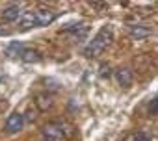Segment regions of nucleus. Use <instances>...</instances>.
I'll return each instance as SVG.
<instances>
[{
    "mask_svg": "<svg viewBox=\"0 0 158 141\" xmlns=\"http://www.w3.org/2000/svg\"><path fill=\"white\" fill-rule=\"evenodd\" d=\"M112 30L108 28V26H104L91 41H89V45L84 48V56L86 58H97L99 54H102L104 50H106V46L112 43Z\"/></svg>",
    "mask_w": 158,
    "mask_h": 141,
    "instance_id": "nucleus-1",
    "label": "nucleus"
},
{
    "mask_svg": "<svg viewBox=\"0 0 158 141\" xmlns=\"http://www.w3.org/2000/svg\"><path fill=\"white\" fill-rule=\"evenodd\" d=\"M65 128L67 124L63 123H48L43 128V139L45 141H63L67 135H71Z\"/></svg>",
    "mask_w": 158,
    "mask_h": 141,
    "instance_id": "nucleus-2",
    "label": "nucleus"
},
{
    "mask_svg": "<svg viewBox=\"0 0 158 141\" xmlns=\"http://www.w3.org/2000/svg\"><path fill=\"white\" fill-rule=\"evenodd\" d=\"M34 19H35V26H48L50 22H54L56 13L52 10L39 8V10H34Z\"/></svg>",
    "mask_w": 158,
    "mask_h": 141,
    "instance_id": "nucleus-3",
    "label": "nucleus"
},
{
    "mask_svg": "<svg viewBox=\"0 0 158 141\" xmlns=\"http://www.w3.org/2000/svg\"><path fill=\"white\" fill-rule=\"evenodd\" d=\"M24 126V115L23 113H11L6 121V132L8 134H15V132H21Z\"/></svg>",
    "mask_w": 158,
    "mask_h": 141,
    "instance_id": "nucleus-4",
    "label": "nucleus"
},
{
    "mask_svg": "<svg viewBox=\"0 0 158 141\" xmlns=\"http://www.w3.org/2000/svg\"><path fill=\"white\" fill-rule=\"evenodd\" d=\"M21 15H23L21 6H19V4H11V6H8V8L2 11V21H4V22H15L17 19H21Z\"/></svg>",
    "mask_w": 158,
    "mask_h": 141,
    "instance_id": "nucleus-5",
    "label": "nucleus"
},
{
    "mask_svg": "<svg viewBox=\"0 0 158 141\" xmlns=\"http://www.w3.org/2000/svg\"><path fill=\"white\" fill-rule=\"evenodd\" d=\"M115 80L121 87H130L132 86V70L123 67V69H117L115 70Z\"/></svg>",
    "mask_w": 158,
    "mask_h": 141,
    "instance_id": "nucleus-6",
    "label": "nucleus"
},
{
    "mask_svg": "<svg viewBox=\"0 0 158 141\" xmlns=\"http://www.w3.org/2000/svg\"><path fill=\"white\" fill-rule=\"evenodd\" d=\"M149 35H151V28L145 24H136L130 28V37H134V39H145Z\"/></svg>",
    "mask_w": 158,
    "mask_h": 141,
    "instance_id": "nucleus-7",
    "label": "nucleus"
},
{
    "mask_svg": "<svg viewBox=\"0 0 158 141\" xmlns=\"http://www.w3.org/2000/svg\"><path fill=\"white\" fill-rule=\"evenodd\" d=\"M21 59L24 63H37V61H41V54L34 48H24V52L21 54Z\"/></svg>",
    "mask_w": 158,
    "mask_h": 141,
    "instance_id": "nucleus-8",
    "label": "nucleus"
},
{
    "mask_svg": "<svg viewBox=\"0 0 158 141\" xmlns=\"http://www.w3.org/2000/svg\"><path fill=\"white\" fill-rule=\"evenodd\" d=\"M23 52H24V46H23V43H21V41H11V43H10V46L6 48V54H8V56H11V58L21 56Z\"/></svg>",
    "mask_w": 158,
    "mask_h": 141,
    "instance_id": "nucleus-9",
    "label": "nucleus"
},
{
    "mask_svg": "<svg viewBox=\"0 0 158 141\" xmlns=\"http://www.w3.org/2000/svg\"><path fill=\"white\" fill-rule=\"evenodd\" d=\"M35 106H37L41 111H47V110L52 106L50 95H37V97H35Z\"/></svg>",
    "mask_w": 158,
    "mask_h": 141,
    "instance_id": "nucleus-10",
    "label": "nucleus"
},
{
    "mask_svg": "<svg viewBox=\"0 0 158 141\" xmlns=\"http://www.w3.org/2000/svg\"><path fill=\"white\" fill-rule=\"evenodd\" d=\"M35 26V19H34V11H26L21 19V30H28Z\"/></svg>",
    "mask_w": 158,
    "mask_h": 141,
    "instance_id": "nucleus-11",
    "label": "nucleus"
},
{
    "mask_svg": "<svg viewBox=\"0 0 158 141\" xmlns=\"http://www.w3.org/2000/svg\"><path fill=\"white\" fill-rule=\"evenodd\" d=\"M65 32H73L76 37H82V35L88 32V26H86L84 22H80V24H69V26L65 28Z\"/></svg>",
    "mask_w": 158,
    "mask_h": 141,
    "instance_id": "nucleus-12",
    "label": "nucleus"
},
{
    "mask_svg": "<svg viewBox=\"0 0 158 141\" xmlns=\"http://www.w3.org/2000/svg\"><path fill=\"white\" fill-rule=\"evenodd\" d=\"M132 141H151V135L145 134V132H138L132 135Z\"/></svg>",
    "mask_w": 158,
    "mask_h": 141,
    "instance_id": "nucleus-13",
    "label": "nucleus"
},
{
    "mask_svg": "<svg viewBox=\"0 0 158 141\" xmlns=\"http://www.w3.org/2000/svg\"><path fill=\"white\" fill-rule=\"evenodd\" d=\"M26 115H28V119H30V121H32V119H34V111H32V110H30V111H28V113H26Z\"/></svg>",
    "mask_w": 158,
    "mask_h": 141,
    "instance_id": "nucleus-14",
    "label": "nucleus"
}]
</instances>
